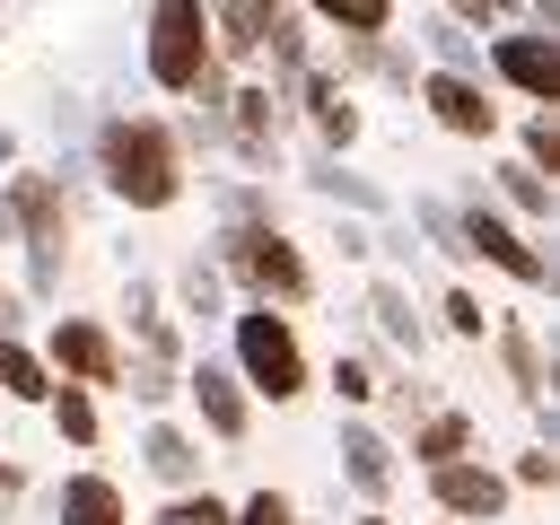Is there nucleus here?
Here are the masks:
<instances>
[{
  "mask_svg": "<svg viewBox=\"0 0 560 525\" xmlns=\"http://www.w3.org/2000/svg\"><path fill=\"white\" fill-rule=\"evenodd\" d=\"M306 26H324V35H341V44H385V35L402 26V9H394V0H315Z\"/></svg>",
  "mask_w": 560,
  "mask_h": 525,
  "instance_id": "nucleus-25",
  "label": "nucleus"
},
{
  "mask_svg": "<svg viewBox=\"0 0 560 525\" xmlns=\"http://www.w3.org/2000/svg\"><path fill=\"white\" fill-rule=\"evenodd\" d=\"M236 525H298V499L262 481V490H245V499H236Z\"/></svg>",
  "mask_w": 560,
  "mask_h": 525,
  "instance_id": "nucleus-39",
  "label": "nucleus"
},
{
  "mask_svg": "<svg viewBox=\"0 0 560 525\" xmlns=\"http://www.w3.org/2000/svg\"><path fill=\"white\" fill-rule=\"evenodd\" d=\"M9 158H18V131H0V166H9Z\"/></svg>",
  "mask_w": 560,
  "mask_h": 525,
  "instance_id": "nucleus-44",
  "label": "nucleus"
},
{
  "mask_svg": "<svg viewBox=\"0 0 560 525\" xmlns=\"http://www.w3.org/2000/svg\"><path fill=\"white\" fill-rule=\"evenodd\" d=\"M394 455H411V472H446V464H472V455H481V420H472L464 402H438V411H429V420H420V429H411Z\"/></svg>",
  "mask_w": 560,
  "mask_h": 525,
  "instance_id": "nucleus-19",
  "label": "nucleus"
},
{
  "mask_svg": "<svg viewBox=\"0 0 560 525\" xmlns=\"http://www.w3.org/2000/svg\"><path fill=\"white\" fill-rule=\"evenodd\" d=\"M18 499H26V464L0 455V516H18Z\"/></svg>",
  "mask_w": 560,
  "mask_h": 525,
  "instance_id": "nucleus-40",
  "label": "nucleus"
},
{
  "mask_svg": "<svg viewBox=\"0 0 560 525\" xmlns=\"http://www.w3.org/2000/svg\"><path fill=\"white\" fill-rule=\"evenodd\" d=\"M289 105L315 122V149H324V158H350V149H359V131H368V105H359V96H350V88H341L324 61H315V70L289 88Z\"/></svg>",
  "mask_w": 560,
  "mask_h": 525,
  "instance_id": "nucleus-13",
  "label": "nucleus"
},
{
  "mask_svg": "<svg viewBox=\"0 0 560 525\" xmlns=\"http://www.w3.org/2000/svg\"><path fill=\"white\" fill-rule=\"evenodd\" d=\"M0 44H9V26H0Z\"/></svg>",
  "mask_w": 560,
  "mask_h": 525,
  "instance_id": "nucleus-45",
  "label": "nucleus"
},
{
  "mask_svg": "<svg viewBox=\"0 0 560 525\" xmlns=\"http://www.w3.org/2000/svg\"><path fill=\"white\" fill-rule=\"evenodd\" d=\"M88 175H96L131 219H158V210H175V201L192 192V166H184L175 122H166V114H140V105L96 114V131H88Z\"/></svg>",
  "mask_w": 560,
  "mask_h": 525,
  "instance_id": "nucleus-1",
  "label": "nucleus"
},
{
  "mask_svg": "<svg viewBox=\"0 0 560 525\" xmlns=\"http://www.w3.org/2000/svg\"><path fill=\"white\" fill-rule=\"evenodd\" d=\"M114 394H140L149 420H166V402L184 394V368H175V359H140V350H122V385H114Z\"/></svg>",
  "mask_w": 560,
  "mask_h": 525,
  "instance_id": "nucleus-31",
  "label": "nucleus"
},
{
  "mask_svg": "<svg viewBox=\"0 0 560 525\" xmlns=\"http://www.w3.org/2000/svg\"><path fill=\"white\" fill-rule=\"evenodd\" d=\"M402 228L420 236V254L464 262V236H455V201H446V192H411V219H402Z\"/></svg>",
  "mask_w": 560,
  "mask_h": 525,
  "instance_id": "nucleus-30",
  "label": "nucleus"
},
{
  "mask_svg": "<svg viewBox=\"0 0 560 525\" xmlns=\"http://www.w3.org/2000/svg\"><path fill=\"white\" fill-rule=\"evenodd\" d=\"M210 262H219L228 289H245V306L289 315V306L315 298V262H306V245L289 228H219L210 236Z\"/></svg>",
  "mask_w": 560,
  "mask_h": 525,
  "instance_id": "nucleus-3",
  "label": "nucleus"
},
{
  "mask_svg": "<svg viewBox=\"0 0 560 525\" xmlns=\"http://www.w3.org/2000/svg\"><path fill=\"white\" fill-rule=\"evenodd\" d=\"M481 79L525 96V114H560V35L542 26H516V35H490L481 44Z\"/></svg>",
  "mask_w": 560,
  "mask_h": 525,
  "instance_id": "nucleus-8",
  "label": "nucleus"
},
{
  "mask_svg": "<svg viewBox=\"0 0 560 525\" xmlns=\"http://www.w3.org/2000/svg\"><path fill=\"white\" fill-rule=\"evenodd\" d=\"M359 315H368V324H376V332H385V341H394L411 368L429 359V315H420V289H411V280H394V271H368V289H359Z\"/></svg>",
  "mask_w": 560,
  "mask_h": 525,
  "instance_id": "nucleus-18",
  "label": "nucleus"
},
{
  "mask_svg": "<svg viewBox=\"0 0 560 525\" xmlns=\"http://www.w3.org/2000/svg\"><path fill=\"white\" fill-rule=\"evenodd\" d=\"M298 184H306V192H315L332 219H341V210H350L359 228H368V219H394V192H385L376 175H359L350 158H324V149H306V158H298Z\"/></svg>",
  "mask_w": 560,
  "mask_h": 525,
  "instance_id": "nucleus-14",
  "label": "nucleus"
},
{
  "mask_svg": "<svg viewBox=\"0 0 560 525\" xmlns=\"http://www.w3.org/2000/svg\"><path fill=\"white\" fill-rule=\"evenodd\" d=\"M438 332H446V341H472V350L490 341V306H481L472 280H446V289H438Z\"/></svg>",
  "mask_w": 560,
  "mask_h": 525,
  "instance_id": "nucleus-33",
  "label": "nucleus"
},
{
  "mask_svg": "<svg viewBox=\"0 0 560 525\" xmlns=\"http://www.w3.org/2000/svg\"><path fill=\"white\" fill-rule=\"evenodd\" d=\"M0 402H35V411L52 402V368L35 359V341H26V332H18V341H0Z\"/></svg>",
  "mask_w": 560,
  "mask_h": 525,
  "instance_id": "nucleus-29",
  "label": "nucleus"
},
{
  "mask_svg": "<svg viewBox=\"0 0 560 525\" xmlns=\"http://www.w3.org/2000/svg\"><path fill=\"white\" fill-rule=\"evenodd\" d=\"M376 402H385V438H394V429L411 438V429H420V420H429L446 394H438L429 376H385V394H376Z\"/></svg>",
  "mask_w": 560,
  "mask_h": 525,
  "instance_id": "nucleus-34",
  "label": "nucleus"
},
{
  "mask_svg": "<svg viewBox=\"0 0 560 525\" xmlns=\"http://www.w3.org/2000/svg\"><path fill=\"white\" fill-rule=\"evenodd\" d=\"M262 52H271V79H262V88L289 96V88L315 70V26H306V9H280V0H271V35H262Z\"/></svg>",
  "mask_w": 560,
  "mask_h": 525,
  "instance_id": "nucleus-22",
  "label": "nucleus"
},
{
  "mask_svg": "<svg viewBox=\"0 0 560 525\" xmlns=\"http://www.w3.org/2000/svg\"><path fill=\"white\" fill-rule=\"evenodd\" d=\"M44 420H52V438H61V446H79V455L105 438V411H96V394H79V385H52Z\"/></svg>",
  "mask_w": 560,
  "mask_h": 525,
  "instance_id": "nucleus-32",
  "label": "nucleus"
},
{
  "mask_svg": "<svg viewBox=\"0 0 560 525\" xmlns=\"http://www.w3.org/2000/svg\"><path fill=\"white\" fill-rule=\"evenodd\" d=\"M201 9H210V61L236 79V61H254L271 35V0H201Z\"/></svg>",
  "mask_w": 560,
  "mask_h": 525,
  "instance_id": "nucleus-21",
  "label": "nucleus"
},
{
  "mask_svg": "<svg viewBox=\"0 0 560 525\" xmlns=\"http://www.w3.org/2000/svg\"><path fill=\"white\" fill-rule=\"evenodd\" d=\"M411 35H420V52H429L420 70H455V79H481V44H472V35H464L446 9H420V18H411Z\"/></svg>",
  "mask_w": 560,
  "mask_h": 525,
  "instance_id": "nucleus-26",
  "label": "nucleus"
},
{
  "mask_svg": "<svg viewBox=\"0 0 560 525\" xmlns=\"http://www.w3.org/2000/svg\"><path fill=\"white\" fill-rule=\"evenodd\" d=\"M324 376H332V402H341V411H368V402L385 394V368H376V350H359V341H341Z\"/></svg>",
  "mask_w": 560,
  "mask_h": 525,
  "instance_id": "nucleus-28",
  "label": "nucleus"
},
{
  "mask_svg": "<svg viewBox=\"0 0 560 525\" xmlns=\"http://www.w3.org/2000/svg\"><path fill=\"white\" fill-rule=\"evenodd\" d=\"M368 254H385V271H394V280H411V271H420V236H411L402 219H385V228L368 236Z\"/></svg>",
  "mask_w": 560,
  "mask_h": 525,
  "instance_id": "nucleus-38",
  "label": "nucleus"
},
{
  "mask_svg": "<svg viewBox=\"0 0 560 525\" xmlns=\"http://www.w3.org/2000/svg\"><path fill=\"white\" fill-rule=\"evenodd\" d=\"M455 236H464V262H490L508 289H551V245H534L490 192H472V201H455Z\"/></svg>",
  "mask_w": 560,
  "mask_h": 525,
  "instance_id": "nucleus-6",
  "label": "nucleus"
},
{
  "mask_svg": "<svg viewBox=\"0 0 560 525\" xmlns=\"http://www.w3.org/2000/svg\"><path fill=\"white\" fill-rule=\"evenodd\" d=\"M184 402L201 411V438H219V446H245V438H254V402H245V385L228 376V359L192 350V359H184Z\"/></svg>",
  "mask_w": 560,
  "mask_h": 525,
  "instance_id": "nucleus-12",
  "label": "nucleus"
},
{
  "mask_svg": "<svg viewBox=\"0 0 560 525\" xmlns=\"http://www.w3.org/2000/svg\"><path fill=\"white\" fill-rule=\"evenodd\" d=\"M516 166H534L542 184H560V114H525L516 122Z\"/></svg>",
  "mask_w": 560,
  "mask_h": 525,
  "instance_id": "nucleus-35",
  "label": "nucleus"
},
{
  "mask_svg": "<svg viewBox=\"0 0 560 525\" xmlns=\"http://www.w3.org/2000/svg\"><path fill=\"white\" fill-rule=\"evenodd\" d=\"M350 525H402V516H385V508H359V516H350Z\"/></svg>",
  "mask_w": 560,
  "mask_h": 525,
  "instance_id": "nucleus-42",
  "label": "nucleus"
},
{
  "mask_svg": "<svg viewBox=\"0 0 560 525\" xmlns=\"http://www.w3.org/2000/svg\"><path fill=\"white\" fill-rule=\"evenodd\" d=\"M166 315H184L192 332L228 324V280H219V262H210V254H184V262H175V306H166Z\"/></svg>",
  "mask_w": 560,
  "mask_h": 525,
  "instance_id": "nucleus-24",
  "label": "nucleus"
},
{
  "mask_svg": "<svg viewBox=\"0 0 560 525\" xmlns=\"http://www.w3.org/2000/svg\"><path fill=\"white\" fill-rule=\"evenodd\" d=\"M35 359L52 368V385H79V394H114L122 385V332L105 315H52Z\"/></svg>",
  "mask_w": 560,
  "mask_h": 525,
  "instance_id": "nucleus-7",
  "label": "nucleus"
},
{
  "mask_svg": "<svg viewBox=\"0 0 560 525\" xmlns=\"http://www.w3.org/2000/svg\"><path fill=\"white\" fill-rule=\"evenodd\" d=\"M0 245H18V228H9V192H0Z\"/></svg>",
  "mask_w": 560,
  "mask_h": 525,
  "instance_id": "nucleus-43",
  "label": "nucleus"
},
{
  "mask_svg": "<svg viewBox=\"0 0 560 525\" xmlns=\"http://www.w3.org/2000/svg\"><path fill=\"white\" fill-rule=\"evenodd\" d=\"M140 472L166 490V499H184V490H210V455H201V438L166 411V420H140Z\"/></svg>",
  "mask_w": 560,
  "mask_h": 525,
  "instance_id": "nucleus-15",
  "label": "nucleus"
},
{
  "mask_svg": "<svg viewBox=\"0 0 560 525\" xmlns=\"http://www.w3.org/2000/svg\"><path fill=\"white\" fill-rule=\"evenodd\" d=\"M9 228H18V254H26V298H61V262H70V192L52 184V166H18L9 184Z\"/></svg>",
  "mask_w": 560,
  "mask_h": 525,
  "instance_id": "nucleus-4",
  "label": "nucleus"
},
{
  "mask_svg": "<svg viewBox=\"0 0 560 525\" xmlns=\"http://www.w3.org/2000/svg\"><path fill=\"white\" fill-rule=\"evenodd\" d=\"M298 525H306V516H298Z\"/></svg>",
  "mask_w": 560,
  "mask_h": 525,
  "instance_id": "nucleus-46",
  "label": "nucleus"
},
{
  "mask_svg": "<svg viewBox=\"0 0 560 525\" xmlns=\"http://www.w3.org/2000/svg\"><path fill=\"white\" fill-rule=\"evenodd\" d=\"M210 70V9L201 0H158L140 9V79L158 96H192V79Z\"/></svg>",
  "mask_w": 560,
  "mask_h": 525,
  "instance_id": "nucleus-5",
  "label": "nucleus"
},
{
  "mask_svg": "<svg viewBox=\"0 0 560 525\" xmlns=\"http://www.w3.org/2000/svg\"><path fill=\"white\" fill-rule=\"evenodd\" d=\"M551 192H560V184H542V175H534V166H516V158H499V166H490V201H499V210H516V228H525L534 245H542V228H551Z\"/></svg>",
  "mask_w": 560,
  "mask_h": 525,
  "instance_id": "nucleus-23",
  "label": "nucleus"
},
{
  "mask_svg": "<svg viewBox=\"0 0 560 525\" xmlns=\"http://www.w3.org/2000/svg\"><path fill=\"white\" fill-rule=\"evenodd\" d=\"M411 96H420V114H429L446 140H499V131H508V105H499V88H490V79L420 70V79H411Z\"/></svg>",
  "mask_w": 560,
  "mask_h": 525,
  "instance_id": "nucleus-9",
  "label": "nucleus"
},
{
  "mask_svg": "<svg viewBox=\"0 0 560 525\" xmlns=\"http://www.w3.org/2000/svg\"><path fill=\"white\" fill-rule=\"evenodd\" d=\"M420 481H429V508H438L446 525H516V490L499 481L490 455L446 464V472H420Z\"/></svg>",
  "mask_w": 560,
  "mask_h": 525,
  "instance_id": "nucleus-11",
  "label": "nucleus"
},
{
  "mask_svg": "<svg viewBox=\"0 0 560 525\" xmlns=\"http://www.w3.org/2000/svg\"><path fill=\"white\" fill-rule=\"evenodd\" d=\"M52 525H131V499H122L114 472L79 464V472H61V490H52Z\"/></svg>",
  "mask_w": 560,
  "mask_h": 525,
  "instance_id": "nucleus-20",
  "label": "nucleus"
},
{
  "mask_svg": "<svg viewBox=\"0 0 560 525\" xmlns=\"http://www.w3.org/2000/svg\"><path fill=\"white\" fill-rule=\"evenodd\" d=\"M210 210H219V228H280L271 184H245V175H210Z\"/></svg>",
  "mask_w": 560,
  "mask_h": 525,
  "instance_id": "nucleus-27",
  "label": "nucleus"
},
{
  "mask_svg": "<svg viewBox=\"0 0 560 525\" xmlns=\"http://www.w3.org/2000/svg\"><path fill=\"white\" fill-rule=\"evenodd\" d=\"M332 245H341V262H368V228L359 219H332Z\"/></svg>",
  "mask_w": 560,
  "mask_h": 525,
  "instance_id": "nucleus-41",
  "label": "nucleus"
},
{
  "mask_svg": "<svg viewBox=\"0 0 560 525\" xmlns=\"http://www.w3.org/2000/svg\"><path fill=\"white\" fill-rule=\"evenodd\" d=\"M158 525H236V499H219V490H184V499L158 508Z\"/></svg>",
  "mask_w": 560,
  "mask_h": 525,
  "instance_id": "nucleus-37",
  "label": "nucleus"
},
{
  "mask_svg": "<svg viewBox=\"0 0 560 525\" xmlns=\"http://www.w3.org/2000/svg\"><path fill=\"white\" fill-rule=\"evenodd\" d=\"M499 481H508V490H551V481H560V446H516V455L499 464Z\"/></svg>",
  "mask_w": 560,
  "mask_h": 525,
  "instance_id": "nucleus-36",
  "label": "nucleus"
},
{
  "mask_svg": "<svg viewBox=\"0 0 560 525\" xmlns=\"http://www.w3.org/2000/svg\"><path fill=\"white\" fill-rule=\"evenodd\" d=\"M228 376L245 385V402L289 411V402L315 385V359H306V341H298V315H271V306H228Z\"/></svg>",
  "mask_w": 560,
  "mask_h": 525,
  "instance_id": "nucleus-2",
  "label": "nucleus"
},
{
  "mask_svg": "<svg viewBox=\"0 0 560 525\" xmlns=\"http://www.w3.org/2000/svg\"><path fill=\"white\" fill-rule=\"evenodd\" d=\"M490 350H499V368H508V385H516V402H525V411H534V402H551V350H542L534 315L490 306Z\"/></svg>",
  "mask_w": 560,
  "mask_h": 525,
  "instance_id": "nucleus-17",
  "label": "nucleus"
},
{
  "mask_svg": "<svg viewBox=\"0 0 560 525\" xmlns=\"http://www.w3.org/2000/svg\"><path fill=\"white\" fill-rule=\"evenodd\" d=\"M114 315H122L114 332H131L122 350H140V359H175V368L192 359V350H184V324L166 315V289H158L149 271H131V280H122V306H114Z\"/></svg>",
  "mask_w": 560,
  "mask_h": 525,
  "instance_id": "nucleus-16",
  "label": "nucleus"
},
{
  "mask_svg": "<svg viewBox=\"0 0 560 525\" xmlns=\"http://www.w3.org/2000/svg\"><path fill=\"white\" fill-rule=\"evenodd\" d=\"M332 455H341V490H350L359 508H385V499H394L402 455H394V438H385L368 411H341V420H332Z\"/></svg>",
  "mask_w": 560,
  "mask_h": 525,
  "instance_id": "nucleus-10",
  "label": "nucleus"
}]
</instances>
